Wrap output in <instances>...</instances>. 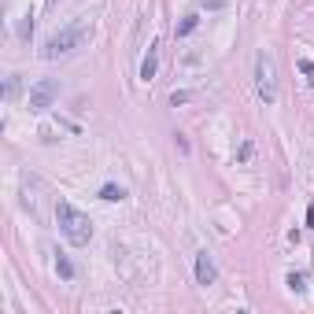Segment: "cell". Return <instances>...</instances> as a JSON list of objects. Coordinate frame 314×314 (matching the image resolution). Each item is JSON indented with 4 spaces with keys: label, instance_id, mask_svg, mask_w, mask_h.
Returning a JSON list of instances; mask_svg holds the SVG:
<instances>
[{
    "label": "cell",
    "instance_id": "cell-12",
    "mask_svg": "<svg viewBox=\"0 0 314 314\" xmlns=\"http://www.w3.org/2000/svg\"><path fill=\"white\" fill-rule=\"evenodd\" d=\"M288 288H292V292H307V277L292 270V274H288Z\"/></svg>",
    "mask_w": 314,
    "mask_h": 314
},
{
    "label": "cell",
    "instance_id": "cell-8",
    "mask_svg": "<svg viewBox=\"0 0 314 314\" xmlns=\"http://www.w3.org/2000/svg\"><path fill=\"white\" fill-rule=\"evenodd\" d=\"M100 200H107V203H115V200H126V188H122V185H115V181H107V185L100 188Z\"/></svg>",
    "mask_w": 314,
    "mask_h": 314
},
{
    "label": "cell",
    "instance_id": "cell-5",
    "mask_svg": "<svg viewBox=\"0 0 314 314\" xmlns=\"http://www.w3.org/2000/svg\"><path fill=\"white\" fill-rule=\"evenodd\" d=\"M218 281V270H214V259L207 255V251H196V285H214Z\"/></svg>",
    "mask_w": 314,
    "mask_h": 314
},
{
    "label": "cell",
    "instance_id": "cell-6",
    "mask_svg": "<svg viewBox=\"0 0 314 314\" xmlns=\"http://www.w3.org/2000/svg\"><path fill=\"white\" fill-rule=\"evenodd\" d=\"M155 70H159V41L148 44V56L140 59V82H152Z\"/></svg>",
    "mask_w": 314,
    "mask_h": 314
},
{
    "label": "cell",
    "instance_id": "cell-14",
    "mask_svg": "<svg viewBox=\"0 0 314 314\" xmlns=\"http://www.w3.org/2000/svg\"><path fill=\"white\" fill-rule=\"evenodd\" d=\"M30 34H34V19L26 15V19L19 22V37H22V41H30Z\"/></svg>",
    "mask_w": 314,
    "mask_h": 314
},
{
    "label": "cell",
    "instance_id": "cell-10",
    "mask_svg": "<svg viewBox=\"0 0 314 314\" xmlns=\"http://www.w3.org/2000/svg\"><path fill=\"white\" fill-rule=\"evenodd\" d=\"M251 155H255V144H251V140H240V148H237V163L248 166V163H251Z\"/></svg>",
    "mask_w": 314,
    "mask_h": 314
},
{
    "label": "cell",
    "instance_id": "cell-7",
    "mask_svg": "<svg viewBox=\"0 0 314 314\" xmlns=\"http://www.w3.org/2000/svg\"><path fill=\"white\" fill-rule=\"evenodd\" d=\"M196 26H200V15H196V11H188L185 19L178 22V30H174V37H188V34H192Z\"/></svg>",
    "mask_w": 314,
    "mask_h": 314
},
{
    "label": "cell",
    "instance_id": "cell-2",
    "mask_svg": "<svg viewBox=\"0 0 314 314\" xmlns=\"http://www.w3.org/2000/svg\"><path fill=\"white\" fill-rule=\"evenodd\" d=\"M89 19H74V22H67L63 30H56V34L44 41V49H41V59H59V56H67V52H74L78 44H82L85 37H89Z\"/></svg>",
    "mask_w": 314,
    "mask_h": 314
},
{
    "label": "cell",
    "instance_id": "cell-1",
    "mask_svg": "<svg viewBox=\"0 0 314 314\" xmlns=\"http://www.w3.org/2000/svg\"><path fill=\"white\" fill-rule=\"evenodd\" d=\"M56 226H59V233H63V237H67L74 248H85V244L92 240V222H89V214L78 211L74 203H67V200L56 203Z\"/></svg>",
    "mask_w": 314,
    "mask_h": 314
},
{
    "label": "cell",
    "instance_id": "cell-4",
    "mask_svg": "<svg viewBox=\"0 0 314 314\" xmlns=\"http://www.w3.org/2000/svg\"><path fill=\"white\" fill-rule=\"evenodd\" d=\"M56 96H59V82L56 78H41V82L30 85L26 104H30V111H49V107L56 104Z\"/></svg>",
    "mask_w": 314,
    "mask_h": 314
},
{
    "label": "cell",
    "instance_id": "cell-9",
    "mask_svg": "<svg viewBox=\"0 0 314 314\" xmlns=\"http://www.w3.org/2000/svg\"><path fill=\"white\" fill-rule=\"evenodd\" d=\"M56 274H59L63 281H74V262H70L67 255H56Z\"/></svg>",
    "mask_w": 314,
    "mask_h": 314
},
{
    "label": "cell",
    "instance_id": "cell-11",
    "mask_svg": "<svg viewBox=\"0 0 314 314\" xmlns=\"http://www.w3.org/2000/svg\"><path fill=\"white\" fill-rule=\"evenodd\" d=\"M19 96V74H8V85H4V100Z\"/></svg>",
    "mask_w": 314,
    "mask_h": 314
},
{
    "label": "cell",
    "instance_id": "cell-3",
    "mask_svg": "<svg viewBox=\"0 0 314 314\" xmlns=\"http://www.w3.org/2000/svg\"><path fill=\"white\" fill-rule=\"evenodd\" d=\"M255 92L262 104L277 100V67H274V56H266V52L255 56Z\"/></svg>",
    "mask_w": 314,
    "mask_h": 314
},
{
    "label": "cell",
    "instance_id": "cell-15",
    "mask_svg": "<svg viewBox=\"0 0 314 314\" xmlns=\"http://www.w3.org/2000/svg\"><path fill=\"white\" fill-rule=\"evenodd\" d=\"M203 8H207V11H218V8H226V0H203Z\"/></svg>",
    "mask_w": 314,
    "mask_h": 314
},
{
    "label": "cell",
    "instance_id": "cell-13",
    "mask_svg": "<svg viewBox=\"0 0 314 314\" xmlns=\"http://www.w3.org/2000/svg\"><path fill=\"white\" fill-rule=\"evenodd\" d=\"M300 70H303V78H307V85H314V63H310L307 56L300 59Z\"/></svg>",
    "mask_w": 314,
    "mask_h": 314
}]
</instances>
